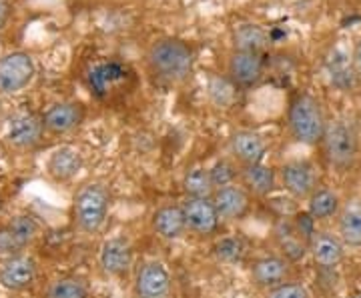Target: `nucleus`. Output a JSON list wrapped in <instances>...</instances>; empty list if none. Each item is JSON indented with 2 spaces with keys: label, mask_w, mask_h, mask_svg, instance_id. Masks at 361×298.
<instances>
[{
  "label": "nucleus",
  "mask_w": 361,
  "mask_h": 298,
  "mask_svg": "<svg viewBox=\"0 0 361 298\" xmlns=\"http://www.w3.org/2000/svg\"><path fill=\"white\" fill-rule=\"evenodd\" d=\"M149 60L159 77L167 80H183L191 74L193 51L180 40H161L149 52Z\"/></svg>",
  "instance_id": "nucleus-1"
},
{
  "label": "nucleus",
  "mask_w": 361,
  "mask_h": 298,
  "mask_svg": "<svg viewBox=\"0 0 361 298\" xmlns=\"http://www.w3.org/2000/svg\"><path fill=\"white\" fill-rule=\"evenodd\" d=\"M289 127L299 143L315 144L325 134L322 104L310 94H299L289 108Z\"/></svg>",
  "instance_id": "nucleus-2"
},
{
  "label": "nucleus",
  "mask_w": 361,
  "mask_h": 298,
  "mask_svg": "<svg viewBox=\"0 0 361 298\" xmlns=\"http://www.w3.org/2000/svg\"><path fill=\"white\" fill-rule=\"evenodd\" d=\"M109 210V193L101 184H87L75 198V219L85 233H97Z\"/></svg>",
  "instance_id": "nucleus-3"
},
{
  "label": "nucleus",
  "mask_w": 361,
  "mask_h": 298,
  "mask_svg": "<svg viewBox=\"0 0 361 298\" xmlns=\"http://www.w3.org/2000/svg\"><path fill=\"white\" fill-rule=\"evenodd\" d=\"M323 143H325V155L334 167L337 169L351 167L353 158L357 155V138L349 124H345L343 120H336L327 124Z\"/></svg>",
  "instance_id": "nucleus-4"
},
{
  "label": "nucleus",
  "mask_w": 361,
  "mask_h": 298,
  "mask_svg": "<svg viewBox=\"0 0 361 298\" xmlns=\"http://www.w3.org/2000/svg\"><path fill=\"white\" fill-rule=\"evenodd\" d=\"M37 68L35 60L26 52H11L0 58V92L14 94L30 84Z\"/></svg>",
  "instance_id": "nucleus-5"
},
{
  "label": "nucleus",
  "mask_w": 361,
  "mask_h": 298,
  "mask_svg": "<svg viewBox=\"0 0 361 298\" xmlns=\"http://www.w3.org/2000/svg\"><path fill=\"white\" fill-rule=\"evenodd\" d=\"M187 228H191L197 234H211L219 226V212L213 205L211 198H189L183 205Z\"/></svg>",
  "instance_id": "nucleus-6"
},
{
  "label": "nucleus",
  "mask_w": 361,
  "mask_h": 298,
  "mask_svg": "<svg viewBox=\"0 0 361 298\" xmlns=\"http://www.w3.org/2000/svg\"><path fill=\"white\" fill-rule=\"evenodd\" d=\"M137 294L139 298H169L171 278L163 264L149 262L137 274Z\"/></svg>",
  "instance_id": "nucleus-7"
},
{
  "label": "nucleus",
  "mask_w": 361,
  "mask_h": 298,
  "mask_svg": "<svg viewBox=\"0 0 361 298\" xmlns=\"http://www.w3.org/2000/svg\"><path fill=\"white\" fill-rule=\"evenodd\" d=\"M35 274H37L35 260L26 257H13L0 268V285L8 290H23L32 285Z\"/></svg>",
  "instance_id": "nucleus-8"
},
{
  "label": "nucleus",
  "mask_w": 361,
  "mask_h": 298,
  "mask_svg": "<svg viewBox=\"0 0 361 298\" xmlns=\"http://www.w3.org/2000/svg\"><path fill=\"white\" fill-rule=\"evenodd\" d=\"M213 205L223 219H241L249 208V196L241 186H221L213 195Z\"/></svg>",
  "instance_id": "nucleus-9"
},
{
  "label": "nucleus",
  "mask_w": 361,
  "mask_h": 298,
  "mask_svg": "<svg viewBox=\"0 0 361 298\" xmlns=\"http://www.w3.org/2000/svg\"><path fill=\"white\" fill-rule=\"evenodd\" d=\"M283 186L297 198H305L313 195L315 188V174L307 162H289L281 170Z\"/></svg>",
  "instance_id": "nucleus-10"
},
{
  "label": "nucleus",
  "mask_w": 361,
  "mask_h": 298,
  "mask_svg": "<svg viewBox=\"0 0 361 298\" xmlns=\"http://www.w3.org/2000/svg\"><path fill=\"white\" fill-rule=\"evenodd\" d=\"M80 120H82V110H80L78 104L73 103L54 104L42 117L44 129H49L51 132H56V134H63V132L73 130L75 127L80 124Z\"/></svg>",
  "instance_id": "nucleus-11"
},
{
  "label": "nucleus",
  "mask_w": 361,
  "mask_h": 298,
  "mask_svg": "<svg viewBox=\"0 0 361 298\" xmlns=\"http://www.w3.org/2000/svg\"><path fill=\"white\" fill-rule=\"evenodd\" d=\"M42 127L44 122L35 115H18L8 122V141L20 148L32 146L35 143H39Z\"/></svg>",
  "instance_id": "nucleus-12"
},
{
  "label": "nucleus",
  "mask_w": 361,
  "mask_h": 298,
  "mask_svg": "<svg viewBox=\"0 0 361 298\" xmlns=\"http://www.w3.org/2000/svg\"><path fill=\"white\" fill-rule=\"evenodd\" d=\"M229 72H231L233 80L237 84L249 86L253 82H257L263 72V63L255 52H235L229 63Z\"/></svg>",
  "instance_id": "nucleus-13"
},
{
  "label": "nucleus",
  "mask_w": 361,
  "mask_h": 298,
  "mask_svg": "<svg viewBox=\"0 0 361 298\" xmlns=\"http://www.w3.org/2000/svg\"><path fill=\"white\" fill-rule=\"evenodd\" d=\"M325 68H327V74L331 78V82L336 84L337 89L341 91H349L355 86V78H357V72H355V66L348 58V54L341 51H334L327 60H325Z\"/></svg>",
  "instance_id": "nucleus-14"
},
{
  "label": "nucleus",
  "mask_w": 361,
  "mask_h": 298,
  "mask_svg": "<svg viewBox=\"0 0 361 298\" xmlns=\"http://www.w3.org/2000/svg\"><path fill=\"white\" fill-rule=\"evenodd\" d=\"M130 247L121 240V238H113L109 242H104L103 250H101V266L104 273L109 274H123L129 271L130 266Z\"/></svg>",
  "instance_id": "nucleus-15"
},
{
  "label": "nucleus",
  "mask_w": 361,
  "mask_h": 298,
  "mask_svg": "<svg viewBox=\"0 0 361 298\" xmlns=\"http://www.w3.org/2000/svg\"><path fill=\"white\" fill-rule=\"evenodd\" d=\"M251 274L259 286H279L289 274V264L279 257H267L253 264Z\"/></svg>",
  "instance_id": "nucleus-16"
},
{
  "label": "nucleus",
  "mask_w": 361,
  "mask_h": 298,
  "mask_svg": "<svg viewBox=\"0 0 361 298\" xmlns=\"http://www.w3.org/2000/svg\"><path fill=\"white\" fill-rule=\"evenodd\" d=\"M310 245L313 259L323 268H334L337 262L343 259V245L339 238L331 236V234H317V236H313Z\"/></svg>",
  "instance_id": "nucleus-17"
},
{
  "label": "nucleus",
  "mask_w": 361,
  "mask_h": 298,
  "mask_svg": "<svg viewBox=\"0 0 361 298\" xmlns=\"http://www.w3.org/2000/svg\"><path fill=\"white\" fill-rule=\"evenodd\" d=\"M82 167V160L75 148L71 146H63L59 150H54L49 158V172L52 179L56 181H68L75 174H78V170Z\"/></svg>",
  "instance_id": "nucleus-18"
},
{
  "label": "nucleus",
  "mask_w": 361,
  "mask_h": 298,
  "mask_svg": "<svg viewBox=\"0 0 361 298\" xmlns=\"http://www.w3.org/2000/svg\"><path fill=\"white\" fill-rule=\"evenodd\" d=\"M231 148L241 162L255 164V162H259L263 158L267 146L263 143V138L259 134H255V132H237L233 136Z\"/></svg>",
  "instance_id": "nucleus-19"
},
{
  "label": "nucleus",
  "mask_w": 361,
  "mask_h": 298,
  "mask_svg": "<svg viewBox=\"0 0 361 298\" xmlns=\"http://www.w3.org/2000/svg\"><path fill=\"white\" fill-rule=\"evenodd\" d=\"M275 238L279 242V248L283 250L285 259L301 260L307 252V240L297 233L295 224L289 222H279L275 228Z\"/></svg>",
  "instance_id": "nucleus-20"
},
{
  "label": "nucleus",
  "mask_w": 361,
  "mask_h": 298,
  "mask_svg": "<svg viewBox=\"0 0 361 298\" xmlns=\"http://www.w3.org/2000/svg\"><path fill=\"white\" fill-rule=\"evenodd\" d=\"M153 226L163 238H177L187 228L183 207H163L159 208L153 216Z\"/></svg>",
  "instance_id": "nucleus-21"
},
{
  "label": "nucleus",
  "mask_w": 361,
  "mask_h": 298,
  "mask_svg": "<svg viewBox=\"0 0 361 298\" xmlns=\"http://www.w3.org/2000/svg\"><path fill=\"white\" fill-rule=\"evenodd\" d=\"M127 77V68L118 63H104V65L94 66L89 74V84L97 96H104L109 86Z\"/></svg>",
  "instance_id": "nucleus-22"
},
{
  "label": "nucleus",
  "mask_w": 361,
  "mask_h": 298,
  "mask_svg": "<svg viewBox=\"0 0 361 298\" xmlns=\"http://www.w3.org/2000/svg\"><path fill=\"white\" fill-rule=\"evenodd\" d=\"M341 240L349 247H361V202L353 200L343 208L339 219Z\"/></svg>",
  "instance_id": "nucleus-23"
},
{
  "label": "nucleus",
  "mask_w": 361,
  "mask_h": 298,
  "mask_svg": "<svg viewBox=\"0 0 361 298\" xmlns=\"http://www.w3.org/2000/svg\"><path fill=\"white\" fill-rule=\"evenodd\" d=\"M269 44V34L257 25H241L235 30V46L239 52H255L263 51Z\"/></svg>",
  "instance_id": "nucleus-24"
},
{
  "label": "nucleus",
  "mask_w": 361,
  "mask_h": 298,
  "mask_svg": "<svg viewBox=\"0 0 361 298\" xmlns=\"http://www.w3.org/2000/svg\"><path fill=\"white\" fill-rule=\"evenodd\" d=\"M243 182L249 186V190H253L255 195H269L271 188L275 186V174L269 167L263 164H245L243 170Z\"/></svg>",
  "instance_id": "nucleus-25"
},
{
  "label": "nucleus",
  "mask_w": 361,
  "mask_h": 298,
  "mask_svg": "<svg viewBox=\"0 0 361 298\" xmlns=\"http://www.w3.org/2000/svg\"><path fill=\"white\" fill-rule=\"evenodd\" d=\"M339 208V198L331 190H317L310 198V214L315 221H325L334 216Z\"/></svg>",
  "instance_id": "nucleus-26"
},
{
  "label": "nucleus",
  "mask_w": 361,
  "mask_h": 298,
  "mask_svg": "<svg viewBox=\"0 0 361 298\" xmlns=\"http://www.w3.org/2000/svg\"><path fill=\"white\" fill-rule=\"evenodd\" d=\"M183 186L189 193V196H193V198H209V195L215 188L211 182V174L205 169L189 170L185 181H183Z\"/></svg>",
  "instance_id": "nucleus-27"
},
{
  "label": "nucleus",
  "mask_w": 361,
  "mask_h": 298,
  "mask_svg": "<svg viewBox=\"0 0 361 298\" xmlns=\"http://www.w3.org/2000/svg\"><path fill=\"white\" fill-rule=\"evenodd\" d=\"M47 298H89V288L78 278H59L49 286Z\"/></svg>",
  "instance_id": "nucleus-28"
},
{
  "label": "nucleus",
  "mask_w": 361,
  "mask_h": 298,
  "mask_svg": "<svg viewBox=\"0 0 361 298\" xmlns=\"http://www.w3.org/2000/svg\"><path fill=\"white\" fill-rule=\"evenodd\" d=\"M209 96L213 98V103L217 106H223V108H229L233 103H235V84L229 82L227 78H213L209 82Z\"/></svg>",
  "instance_id": "nucleus-29"
},
{
  "label": "nucleus",
  "mask_w": 361,
  "mask_h": 298,
  "mask_svg": "<svg viewBox=\"0 0 361 298\" xmlns=\"http://www.w3.org/2000/svg\"><path fill=\"white\" fill-rule=\"evenodd\" d=\"M8 228H11V233L14 234V238L23 245V248H25L28 242H32L37 233H39V224H37V221H35L32 216H28V214L16 216V219L8 224Z\"/></svg>",
  "instance_id": "nucleus-30"
},
{
  "label": "nucleus",
  "mask_w": 361,
  "mask_h": 298,
  "mask_svg": "<svg viewBox=\"0 0 361 298\" xmlns=\"http://www.w3.org/2000/svg\"><path fill=\"white\" fill-rule=\"evenodd\" d=\"M215 250H217V257L221 260H227V262H235L243 257V245L239 238H223L215 247Z\"/></svg>",
  "instance_id": "nucleus-31"
},
{
  "label": "nucleus",
  "mask_w": 361,
  "mask_h": 298,
  "mask_svg": "<svg viewBox=\"0 0 361 298\" xmlns=\"http://www.w3.org/2000/svg\"><path fill=\"white\" fill-rule=\"evenodd\" d=\"M209 174H211V182H213V186H229L231 181L235 179V170L233 167L227 162V160H219L213 169L209 170Z\"/></svg>",
  "instance_id": "nucleus-32"
},
{
  "label": "nucleus",
  "mask_w": 361,
  "mask_h": 298,
  "mask_svg": "<svg viewBox=\"0 0 361 298\" xmlns=\"http://www.w3.org/2000/svg\"><path fill=\"white\" fill-rule=\"evenodd\" d=\"M20 250H23V245L14 238V234L11 233V228H8V226L0 228V257L13 259V257H18Z\"/></svg>",
  "instance_id": "nucleus-33"
},
{
  "label": "nucleus",
  "mask_w": 361,
  "mask_h": 298,
  "mask_svg": "<svg viewBox=\"0 0 361 298\" xmlns=\"http://www.w3.org/2000/svg\"><path fill=\"white\" fill-rule=\"evenodd\" d=\"M267 298H310V292L305 286L297 285V283H287V285L275 286L267 294Z\"/></svg>",
  "instance_id": "nucleus-34"
},
{
  "label": "nucleus",
  "mask_w": 361,
  "mask_h": 298,
  "mask_svg": "<svg viewBox=\"0 0 361 298\" xmlns=\"http://www.w3.org/2000/svg\"><path fill=\"white\" fill-rule=\"evenodd\" d=\"M313 224H315V219L311 216L310 212H301V214H297L295 216L297 233L301 234L307 242H311V240H313V236H315V228H313Z\"/></svg>",
  "instance_id": "nucleus-35"
},
{
  "label": "nucleus",
  "mask_w": 361,
  "mask_h": 298,
  "mask_svg": "<svg viewBox=\"0 0 361 298\" xmlns=\"http://www.w3.org/2000/svg\"><path fill=\"white\" fill-rule=\"evenodd\" d=\"M8 16H11V6L4 0H0V28L6 25Z\"/></svg>",
  "instance_id": "nucleus-36"
},
{
  "label": "nucleus",
  "mask_w": 361,
  "mask_h": 298,
  "mask_svg": "<svg viewBox=\"0 0 361 298\" xmlns=\"http://www.w3.org/2000/svg\"><path fill=\"white\" fill-rule=\"evenodd\" d=\"M353 66H355V72L361 77V42L355 44V51H353Z\"/></svg>",
  "instance_id": "nucleus-37"
}]
</instances>
